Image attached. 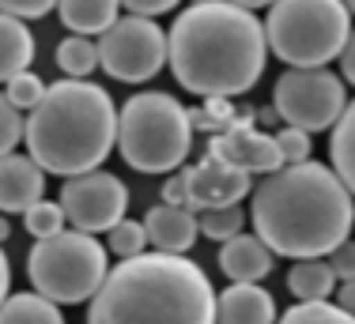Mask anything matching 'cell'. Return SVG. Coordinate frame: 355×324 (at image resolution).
Masks as SVG:
<instances>
[{
    "instance_id": "obj_1",
    "label": "cell",
    "mask_w": 355,
    "mask_h": 324,
    "mask_svg": "<svg viewBox=\"0 0 355 324\" xmlns=\"http://www.w3.org/2000/svg\"><path fill=\"white\" fill-rule=\"evenodd\" d=\"M253 234L287 260L329 257L355 226V196L333 166L314 159L261 174L250 192Z\"/></svg>"
},
{
    "instance_id": "obj_2",
    "label": "cell",
    "mask_w": 355,
    "mask_h": 324,
    "mask_svg": "<svg viewBox=\"0 0 355 324\" xmlns=\"http://www.w3.org/2000/svg\"><path fill=\"white\" fill-rule=\"evenodd\" d=\"M166 64L189 95H246L268 61L265 23L234 0L185 8L166 34Z\"/></svg>"
},
{
    "instance_id": "obj_3",
    "label": "cell",
    "mask_w": 355,
    "mask_h": 324,
    "mask_svg": "<svg viewBox=\"0 0 355 324\" xmlns=\"http://www.w3.org/2000/svg\"><path fill=\"white\" fill-rule=\"evenodd\" d=\"M87 321H216V291L200 264L185 253H137L106 271L98 294L87 302Z\"/></svg>"
},
{
    "instance_id": "obj_4",
    "label": "cell",
    "mask_w": 355,
    "mask_h": 324,
    "mask_svg": "<svg viewBox=\"0 0 355 324\" xmlns=\"http://www.w3.org/2000/svg\"><path fill=\"white\" fill-rule=\"evenodd\" d=\"M31 159L46 174L57 177H76L98 170L117 147V109L106 87L87 80L64 75L35 109L27 114L23 129Z\"/></svg>"
},
{
    "instance_id": "obj_5",
    "label": "cell",
    "mask_w": 355,
    "mask_h": 324,
    "mask_svg": "<svg viewBox=\"0 0 355 324\" xmlns=\"http://www.w3.org/2000/svg\"><path fill=\"white\" fill-rule=\"evenodd\" d=\"M193 147L189 109L166 91H140L117 109V151L140 174H171Z\"/></svg>"
},
{
    "instance_id": "obj_6",
    "label": "cell",
    "mask_w": 355,
    "mask_h": 324,
    "mask_svg": "<svg viewBox=\"0 0 355 324\" xmlns=\"http://www.w3.org/2000/svg\"><path fill=\"white\" fill-rule=\"evenodd\" d=\"M352 34L344 0H276L265 19L268 53L287 68H321L336 61Z\"/></svg>"
},
{
    "instance_id": "obj_7",
    "label": "cell",
    "mask_w": 355,
    "mask_h": 324,
    "mask_svg": "<svg viewBox=\"0 0 355 324\" xmlns=\"http://www.w3.org/2000/svg\"><path fill=\"white\" fill-rule=\"evenodd\" d=\"M110 264L106 249L87 230H57L49 237H35L27 253V279L38 294L57 305H83L98 294Z\"/></svg>"
},
{
    "instance_id": "obj_8",
    "label": "cell",
    "mask_w": 355,
    "mask_h": 324,
    "mask_svg": "<svg viewBox=\"0 0 355 324\" xmlns=\"http://www.w3.org/2000/svg\"><path fill=\"white\" fill-rule=\"evenodd\" d=\"M272 106L280 109V121L302 132H325L348 106L344 80L321 68H287L272 87Z\"/></svg>"
},
{
    "instance_id": "obj_9",
    "label": "cell",
    "mask_w": 355,
    "mask_h": 324,
    "mask_svg": "<svg viewBox=\"0 0 355 324\" xmlns=\"http://www.w3.org/2000/svg\"><path fill=\"white\" fill-rule=\"evenodd\" d=\"M166 30L151 15H125L98 34V64L117 83H148L166 64Z\"/></svg>"
},
{
    "instance_id": "obj_10",
    "label": "cell",
    "mask_w": 355,
    "mask_h": 324,
    "mask_svg": "<svg viewBox=\"0 0 355 324\" xmlns=\"http://www.w3.org/2000/svg\"><path fill=\"white\" fill-rule=\"evenodd\" d=\"M61 208L69 215V223L76 230H87V234H106L117 219H125L129 208V189H125L121 177L103 174V170H87V174L64 177L61 185Z\"/></svg>"
},
{
    "instance_id": "obj_11",
    "label": "cell",
    "mask_w": 355,
    "mask_h": 324,
    "mask_svg": "<svg viewBox=\"0 0 355 324\" xmlns=\"http://www.w3.org/2000/svg\"><path fill=\"white\" fill-rule=\"evenodd\" d=\"M185 181H189V211L219 208V204H239L242 196L253 192V174L223 162L212 151H205V159L197 166H185Z\"/></svg>"
},
{
    "instance_id": "obj_12",
    "label": "cell",
    "mask_w": 355,
    "mask_h": 324,
    "mask_svg": "<svg viewBox=\"0 0 355 324\" xmlns=\"http://www.w3.org/2000/svg\"><path fill=\"white\" fill-rule=\"evenodd\" d=\"M208 151L219 155L223 162H231V166L246 170V174H272L276 166H284L276 136L257 129V121H239L227 132H216Z\"/></svg>"
},
{
    "instance_id": "obj_13",
    "label": "cell",
    "mask_w": 355,
    "mask_h": 324,
    "mask_svg": "<svg viewBox=\"0 0 355 324\" xmlns=\"http://www.w3.org/2000/svg\"><path fill=\"white\" fill-rule=\"evenodd\" d=\"M46 192V170L27 155H0V211H27Z\"/></svg>"
},
{
    "instance_id": "obj_14",
    "label": "cell",
    "mask_w": 355,
    "mask_h": 324,
    "mask_svg": "<svg viewBox=\"0 0 355 324\" xmlns=\"http://www.w3.org/2000/svg\"><path fill=\"white\" fill-rule=\"evenodd\" d=\"M276 253L261 242L257 234H234L227 242H219V271H223L231 283H257L272 271Z\"/></svg>"
},
{
    "instance_id": "obj_15",
    "label": "cell",
    "mask_w": 355,
    "mask_h": 324,
    "mask_svg": "<svg viewBox=\"0 0 355 324\" xmlns=\"http://www.w3.org/2000/svg\"><path fill=\"white\" fill-rule=\"evenodd\" d=\"M144 230H148V242L155 249H166V253H189L193 242L200 234V223H197V211L182 208V204H159L144 215Z\"/></svg>"
},
{
    "instance_id": "obj_16",
    "label": "cell",
    "mask_w": 355,
    "mask_h": 324,
    "mask_svg": "<svg viewBox=\"0 0 355 324\" xmlns=\"http://www.w3.org/2000/svg\"><path fill=\"white\" fill-rule=\"evenodd\" d=\"M276 317V302L257 283H231L216 294V321L223 324H268Z\"/></svg>"
},
{
    "instance_id": "obj_17",
    "label": "cell",
    "mask_w": 355,
    "mask_h": 324,
    "mask_svg": "<svg viewBox=\"0 0 355 324\" xmlns=\"http://www.w3.org/2000/svg\"><path fill=\"white\" fill-rule=\"evenodd\" d=\"M31 61H35V34L27 30L19 15L0 12V83L27 72Z\"/></svg>"
},
{
    "instance_id": "obj_18",
    "label": "cell",
    "mask_w": 355,
    "mask_h": 324,
    "mask_svg": "<svg viewBox=\"0 0 355 324\" xmlns=\"http://www.w3.org/2000/svg\"><path fill=\"white\" fill-rule=\"evenodd\" d=\"M121 0H57V15L72 34H103L110 30L121 15H117Z\"/></svg>"
},
{
    "instance_id": "obj_19",
    "label": "cell",
    "mask_w": 355,
    "mask_h": 324,
    "mask_svg": "<svg viewBox=\"0 0 355 324\" xmlns=\"http://www.w3.org/2000/svg\"><path fill=\"white\" fill-rule=\"evenodd\" d=\"M287 291L295 298H333L336 271L325 257H302L287 271Z\"/></svg>"
},
{
    "instance_id": "obj_20",
    "label": "cell",
    "mask_w": 355,
    "mask_h": 324,
    "mask_svg": "<svg viewBox=\"0 0 355 324\" xmlns=\"http://www.w3.org/2000/svg\"><path fill=\"white\" fill-rule=\"evenodd\" d=\"M329 166L340 174V181L355 196V102L344 106V114L333 125V140H329Z\"/></svg>"
},
{
    "instance_id": "obj_21",
    "label": "cell",
    "mask_w": 355,
    "mask_h": 324,
    "mask_svg": "<svg viewBox=\"0 0 355 324\" xmlns=\"http://www.w3.org/2000/svg\"><path fill=\"white\" fill-rule=\"evenodd\" d=\"M61 324V305L53 298L31 291V294H8L0 302V324Z\"/></svg>"
},
{
    "instance_id": "obj_22",
    "label": "cell",
    "mask_w": 355,
    "mask_h": 324,
    "mask_svg": "<svg viewBox=\"0 0 355 324\" xmlns=\"http://www.w3.org/2000/svg\"><path fill=\"white\" fill-rule=\"evenodd\" d=\"M189 121H193V129L216 136V132H227L239 121H257V109H250V106L234 109V102L227 95H208L197 109H189Z\"/></svg>"
},
{
    "instance_id": "obj_23",
    "label": "cell",
    "mask_w": 355,
    "mask_h": 324,
    "mask_svg": "<svg viewBox=\"0 0 355 324\" xmlns=\"http://www.w3.org/2000/svg\"><path fill=\"white\" fill-rule=\"evenodd\" d=\"M57 64H61L64 75H76V80H87L98 68V42H87V34H69L57 46Z\"/></svg>"
},
{
    "instance_id": "obj_24",
    "label": "cell",
    "mask_w": 355,
    "mask_h": 324,
    "mask_svg": "<svg viewBox=\"0 0 355 324\" xmlns=\"http://www.w3.org/2000/svg\"><path fill=\"white\" fill-rule=\"evenodd\" d=\"M197 223H200V234L212 237V242H227V237H234L246 223V215H242L239 204H219V208H205L197 211Z\"/></svg>"
},
{
    "instance_id": "obj_25",
    "label": "cell",
    "mask_w": 355,
    "mask_h": 324,
    "mask_svg": "<svg viewBox=\"0 0 355 324\" xmlns=\"http://www.w3.org/2000/svg\"><path fill=\"white\" fill-rule=\"evenodd\" d=\"M287 324H302V321H355L336 298H299L291 309L284 313Z\"/></svg>"
},
{
    "instance_id": "obj_26",
    "label": "cell",
    "mask_w": 355,
    "mask_h": 324,
    "mask_svg": "<svg viewBox=\"0 0 355 324\" xmlns=\"http://www.w3.org/2000/svg\"><path fill=\"white\" fill-rule=\"evenodd\" d=\"M64 208H61V200H35L27 211H23V226H27V234L31 237H49V234H57V230H64Z\"/></svg>"
},
{
    "instance_id": "obj_27",
    "label": "cell",
    "mask_w": 355,
    "mask_h": 324,
    "mask_svg": "<svg viewBox=\"0 0 355 324\" xmlns=\"http://www.w3.org/2000/svg\"><path fill=\"white\" fill-rule=\"evenodd\" d=\"M106 234H110L106 245L114 257H137V253H144V245H148V230L137 219H117Z\"/></svg>"
},
{
    "instance_id": "obj_28",
    "label": "cell",
    "mask_w": 355,
    "mask_h": 324,
    "mask_svg": "<svg viewBox=\"0 0 355 324\" xmlns=\"http://www.w3.org/2000/svg\"><path fill=\"white\" fill-rule=\"evenodd\" d=\"M46 87H49V83H42V75H35V72L27 68V72H19V75H12V80H8V91H4V95L12 98L19 109H27V114H31V109L42 102V95H46Z\"/></svg>"
},
{
    "instance_id": "obj_29",
    "label": "cell",
    "mask_w": 355,
    "mask_h": 324,
    "mask_svg": "<svg viewBox=\"0 0 355 324\" xmlns=\"http://www.w3.org/2000/svg\"><path fill=\"white\" fill-rule=\"evenodd\" d=\"M23 129H27V121H23V109L15 106L8 95H0V155L15 151V143L23 140Z\"/></svg>"
},
{
    "instance_id": "obj_30",
    "label": "cell",
    "mask_w": 355,
    "mask_h": 324,
    "mask_svg": "<svg viewBox=\"0 0 355 324\" xmlns=\"http://www.w3.org/2000/svg\"><path fill=\"white\" fill-rule=\"evenodd\" d=\"M276 143H280V159L284 162H302V159H310V132H302V129H295V125H284L280 132H276Z\"/></svg>"
},
{
    "instance_id": "obj_31",
    "label": "cell",
    "mask_w": 355,
    "mask_h": 324,
    "mask_svg": "<svg viewBox=\"0 0 355 324\" xmlns=\"http://www.w3.org/2000/svg\"><path fill=\"white\" fill-rule=\"evenodd\" d=\"M57 8V0H0V12L19 15V19H42Z\"/></svg>"
},
{
    "instance_id": "obj_32",
    "label": "cell",
    "mask_w": 355,
    "mask_h": 324,
    "mask_svg": "<svg viewBox=\"0 0 355 324\" xmlns=\"http://www.w3.org/2000/svg\"><path fill=\"white\" fill-rule=\"evenodd\" d=\"M325 260L333 264L336 279H355V237H344V242L336 245Z\"/></svg>"
},
{
    "instance_id": "obj_33",
    "label": "cell",
    "mask_w": 355,
    "mask_h": 324,
    "mask_svg": "<svg viewBox=\"0 0 355 324\" xmlns=\"http://www.w3.org/2000/svg\"><path fill=\"white\" fill-rule=\"evenodd\" d=\"M163 200L166 204H189V181H185V170H178V174H171L163 181Z\"/></svg>"
},
{
    "instance_id": "obj_34",
    "label": "cell",
    "mask_w": 355,
    "mask_h": 324,
    "mask_svg": "<svg viewBox=\"0 0 355 324\" xmlns=\"http://www.w3.org/2000/svg\"><path fill=\"white\" fill-rule=\"evenodd\" d=\"M174 4L178 0H121V8H129V12H137V15H166V12H174Z\"/></svg>"
},
{
    "instance_id": "obj_35",
    "label": "cell",
    "mask_w": 355,
    "mask_h": 324,
    "mask_svg": "<svg viewBox=\"0 0 355 324\" xmlns=\"http://www.w3.org/2000/svg\"><path fill=\"white\" fill-rule=\"evenodd\" d=\"M340 72H344V83H355V30L348 34V42L340 49Z\"/></svg>"
},
{
    "instance_id": "obj_36",
    "label": "cell",
    "mask_w": 355,
    "mask_h": 324,
    "mask_svg": "<svg viewBox=\"0 0 355 324\" xmlns=\"http://www.w3.org/2000/svg\"><path fill=\"white\" fill-rule=\"evenodd\" d=\"M333 298H336V302H340L344 309H348L352 317H355V279H340V287L333 291Z\"/></svg>"
},
{
    "instance_id": "obj_37",
    "label": "cell",
    "mask_w": 355,
    "mask_h": 324,
    "mask_svg": "<svg viewBox=\"0 0 355 324\" xmlns=\"http://www.w3.org/2000/svg\"><path fill=\"white\" fill-rule=\"evenodd\" d=\"M8 283H12V268H8V257H4V249H0V302L8 298Z\"/></svg>"
},
{
    "instance_id": "obj_38",
    "label": "cell",
    "mask_w": 355,
    "mask_h": 324,
    "mask_svg": "<svg viewBox=\"0 0 355 324\" xmlns=\"http://www.w3.org/2000/svg\"><path fill=\"white\" fill-rule=\"evenodd\" d=\"M276 121H280V109H276V106L257 109V125H265V129H268V125H276Z\"/></svg>"
},
{
    "instance_id": "obj_39",
    "label": "cell",
    "mask_w": 355,
    "mask_h": 324,
    "mask_svg": "<svg viewBox=\"0 0 355 324\" xmlns=\"http://www.w3.org/2000/svg\"><path fill=\"white\" fill-rule=\"evenodd\" d=\"M234 4H242V8H250V12H253V8H272L276 0H234Z\"/></svg>"
},
{
    "instance_id": "obj_40",
    "label": "cell",
    "mask_w": 355,
    "mask_h": 324,
    "mask_svg": "<svg viewBox=\"0 0 355 324\" xmlns=\"http://www.w3.org/2000/svg\"><path fill=\"white\" fill-rule=\"evenodd\" d=\"M8 234H12V230H8V219H4V215H0V245H4V242H8Z\"/></svg>"
},
{
    "instance_id": "obj_41",
    "label": "cell",
    "mask_w": 355,
    "mask_h": 324,
    "mask_svg": "<svg viewBox=\"0 0 355 324\" xmlns=\"http://www.w3.org/2000/svg\"><path fill=\"white\" fill-rule=\"evenodd\" d=\"M344 4H348V12H352V15H355V0H344Z\"/></svg>"
},
{
    "instance_id": "obj_42",
    "label": "cell",
    "mask_w": 355,
    "mask_h": 324,
    "mask_svg": "<svg viewBox=\"0 0 355 324\" xmlns=\"http://www.w3.org/2000/svg\"><path fill=\"white\" fill-rule=\"evenodd\" d=\"M193 4H200V0H193Z\"/></svg>"
}]
</instances>
